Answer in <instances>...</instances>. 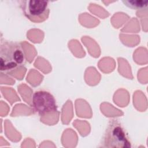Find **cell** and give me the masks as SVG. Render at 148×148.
<instances>
[{
	"mask_svg": "<svg viewBox=\"0 0 148 148\" xmlns=\"http://www.w3.org/2000/svg\"><path fill=\"white\" fill-rule=\"evenodd\" d=\"M26 55L21 45L16 42H1L0 46V69L9 72L23 66Z\"/></svg>",
	"mask_w": 148,
	"mask_h": 148,
	"instance_id": "obj_1",
	"label": "cell"
},
{
	"mask_svg": "<svg viewBox=\"0 0 148 148\" xmlns=\"http://www.w3.org/2000/svg\"><path fill=\"white\" fill-rule=\"evenodd\" d=\"M100 147L108 148H129L131 142L128 134L117 120L109 121L102 137Z\"/></svg>",
	"mask_w": 148,
	"mask_h": 148,
	"instance_id": "obj_2",
	"label": "cell"
},
{
	"mask_svg": "<svg viewBox=\"0 0 148 148\" xmlns=\"http://www.w3.org/2000/svg\"><path fill=\"white\" fill-rule=\"evenodd\" d=\"M21 2L24 15L32 22L41 23L47 19L50 13L49 1L26 0Z\"/></svg>",
	"mask_w": 148,
	"mask_h": 148,
	"instance_id": "obj_3",
	"label": "cell"
},
{
	"mask_svg": "<svg viewBox=\"0 0 148 148\" xmlns=\"http://www.w3.org/2000/svg\"><path fill=\"white\" fill-rule=\"evenodd\" d=\"M32 103L34 111L39 115L55 112L57 110L54 97L45 90L35 91L32 95Z\"/></svg>",
	"mask_w": 148,
	"mask_h": 148,
	"instance_id": "obj_4",
	"label": "cell"
},
{
	"mask_svg": "<svg viewBox=\"0 0 148 148\" xmlns=\"http://www.w3.org/2000/svg\"><path fill=\"white\" fill-rule=\"evenodd\" d=\"M123 2L127 7L135 10L145 9L148 6L147 0H125Z\"/></svg>",
	"mask_w": 148,
	"mask_h": 148,
	"instance_id": "obj_5",
	"label": "cell"
}]
</instances>
